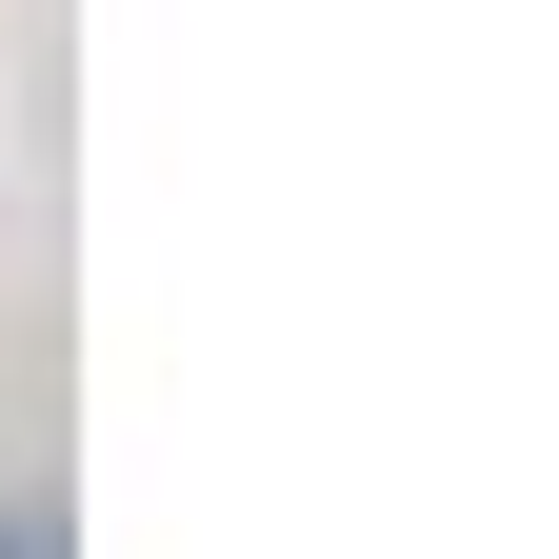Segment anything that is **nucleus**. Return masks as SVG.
<instances>
[{"mask_svg": "<svg viewBox=\"0 0 559 559\" xmlns=\"http://www.w3.org/2000/svg\"><path fill=\"white\" fill-rule=\"evenodd\" d=\"M0 559H40V539H21V520H0Z\"/></svg>", "mask_w": 559, "mask_h": 559, "instance_id": "nucleus-1", "label": "nucleus"}]
</instances>
